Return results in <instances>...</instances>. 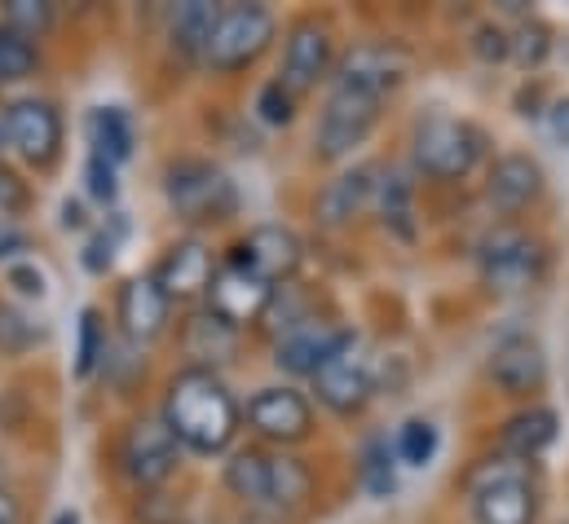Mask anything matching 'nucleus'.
<instances>
[{"mask_svg":"<svg viewBox=\"0 0 569 524\" xmlns=\"http://www.w3.org/2000/svg\"><path fill=\"white\" fill-rule=\"evenodd\" d=\"M168 432L177 436L181 450H194V454H226L243 427V410L234 393L226 389L221 375L212 371H177L163 389V414Z\"/></svg>","mask_w":569,"mask_h":524,"instance_id":"f257e3e1","label":"nucleus"},{"mask_svg":"<svg viewBox=\"0 0 569 524\" xmlns=\"http://www.w3.org/2000/svg\"><path fill=\"white\" fill-rule=\"evenodd\" d=\"M163 199L177 221L186 225H221L239 212V190L234 181L212 163V159H172L163 168Z\"/></svg>","mask_w":569,"mask_h":524,"instance_id":"f03ea898","label":"nucleus"},{"mask_svg":"<svg viewBox=\"0 0 569 524\" xmlns=\"http://www.w3.org/2000/svg\"><path fill=\"white\" fill-rule=\"evenodd\" d=\"M477 264H481V282L495 295H521L548 278V243L517 225H499L481 239Z\"/></svg>","mask_w":569,"mask_h":524,"instance_id":"7ed1b4c3","label":"nucleus"},{"mask_svg":"<svg viewBox=\"0 0 569 524\" xmlns=\"http://www.w3.org/2000/svg\"><path fill=\"white\" fill-rule=\"evenodd\" d=\"M486 132L468 120H455V115H425L416 132H411V159L425 177L437 181H459L468 177L481 154H486Z\"/></svg>","mask_w":569,"mask_h":524,"instance_id":"20e7f679","label":"nucleus"},{"mask_svg":"<svg viewBox=\"0 0 569 524\" xmlns=\"http://www.w3.org/2000/svg\"><path fill=\"white\" fill-rule=\"evenodd\" d=\"M279 36V18L266 4H226L203 49V67L217 75H234L252 67Z\"/></svg>","mask_w":569,"mask_h":524,"instance_id":"39448f33","label":"nucleus"},{"mask_svg":"<svg viewBox=\"0 0 569 524\" xmlns=\"http://www.w3.org/2000/svg\"><path fill=\"white\" fill-rule=\"evenodd\" d=\"M472 521L477 524H535L539 494L521 463L499 458L472 476Z\"/></svg>","mask_w":569,"mask_h":524,"instance_id":"423d86ee","label":"nucleus"},{"mask_svg":"<svg viewBox=\"0 0 569 524\" xmlns=\"http://www.w3.org/2000/svg\"><path fill=\"white\" fill-rule=\"evenodd\" d=\"M411 75V53L393 40H362L353 49H345V58L331 67V89H349V93H367V98H389L393 89H402Z\"/></svg>","mask_w":569,"mask_h":524,"instance_id":"0eeeda50","label":"nucleus"},{"mask_svg":"<svg viewBox=\"0 0 569 524\" xmlns=\"http://www.w3.org/2000/svg\"><path fill=\"white\" fill-rule=\"evenodd\" d=\"M380 98H367V93H349V89H331L322 115H318V129H313V154L322 163H340L349 159L371 132L380 124Z\"/></svg>","mask_w":569,"mask_h":524,"instance_id":"6e6552de","label":"nucleus"},{"mask_svg":"<svg viewBox=\"0 0 569 524\" xmlns=\"http://www.w3.org/2000/svg\"><path fill=\"white\" fill-rule=\"evenodd\" d=\"M120 467L138 490H159L177 476L181 467V445L168 432V423L159 414H142L129 423L124 441H120Z\"/></svg>","mask_w":569,"mask_h":524,"instance_id":"1a4fd4ad","label":"nucleus"},{"mask_svg":"<svg viewBox=\"0 0 569 524\" xmlns=\"http://www.w3.org/2000/svg\"><path fill=\"white\" fill-rule=\"evenodd\" d=\"M248 427L270 441V445H300L313 436V405L309 396L291 384H270V389H257L248 396V410H243Z\"/></svg>","mask_w":569,"mask_h":524,"instance_id":"9d476101","label":"nucleus"},{"mask_svg":"<svg viewBox=\"0 0 569 524\" xmlns=\"http://www.w3.org/2000/svg\"><path fill=\"white\" fill-rule=\"evenodd\" d=\"M313 393L340 419H353L367 410V401L376 396V371H371V357L358 349V340L313 371Z\"/></svg>","mask_w":569,"mask_h":524,"instance_id":"9b49d317","label":"nucleus"},{"mask_svg":"<svg viewBox=\"0 0 569 524\" xmlns=\"http://www.w3.org/2000/svg\"><path fill=\"white\" fill-rule=\"evenodd\" d=\"M336 67V40H331V27L318 22V18H300L291 31H287L283 44V84L291 98L300 93H313Z\"/></svg>","mask_w":569,"mask_h":524,"instance_id":"f8f14e48","label":"nucleus"},{"mask_svg":"<svg viewBox=\"0 0 569 524\" xmlns=\"http://www.w3.org/2000/svg\"><path fill=\"white\" fill-rule=\"evenodd\" d=\"M0 115H4V132H9V150L18 159H27L31 168H49L62 154V115L53 102L22 98V102H9Z\"/></svg>","mask_w":569,"mask_h":524,"instance_id":"ddd939ff","label":"nucleus"},{"mask_svg":"<svg viewBox=\"0 0 569 524\" xmlns=\"http://www.w3.org/2000/svg\"><path fill=\"white\" fill-rule=\"evenodd\" d=\"M270 295H274L270 282H261V278L248 273L243 264L226 261L217 269L212 286H208V313H217L221 322H230L234 331H243V326H252V322L266 318Z\"/></svg>","mask_w":569,"mask_h":524,"instance_id":"4468645a","label":"nucleus"},{"mask_svg":"<svg viewBox=\"0 0 569 524\" xmlns=\"http://www.w3.org/2000/svg\"><path fill=\"white\" fill-rule=\"evenodd\" d=\"M543 194V168L535 154L526 150H508L490 163L486 172V203L499 216H521L526 208H535Z\"/></svg>","mask_w":569,"mask_h":524,"instance_id":"2eb2a0df","label":"nucleus"},{"mask_svg":"<svg viewBox=\"0 0 569 524\" xmlns=\"http://www.w3.org/2000/svg\"><path fill=\"white\" fill-rule=\"evenodd\" d=\"M150 278L159 282V291L172 304H190V300L208 295V286L217 278V256H212V248L203 239H177Z\"/></svg>","mask_w":569,"mask_h":524,"instance_id":"dca6fc26","label":"nucleus"},{"mask_svg":"<svg viewBox=\"0 0 569 524\" xmlns=\"http://www.w3.org/2000/svg\"><path fill=\"white\" fill-rule=\"evenodd\" d=\"M230 261L243 264L248 273H257L261 282L279 286V282H291V273L300 269L305 248L287 225H257V230H248V239H239Z\"/></svg>","mask_w":569,"mask_h":524,"instance_id":"f3484780","label":"nucleus"},{"mask_svg":"<svg viewBox=\"0 0 569 524\" xmlns=\"http://www.w3.org/2000/svg\"><path fill=\"white\" fill-rule=\"evenodd\" d=\"M490 384L508 396H530L548 384V353L535 335H508L495 344L490 366H486Z\"/></svg>","mask_w":569,"mask_h":524,"instance_id":"a211bd4d","label":"nucleus"},{"mask_svg":"<svg viewBox=\"0 0 569 524\" xmlns=\"http://www.w3.org/2000/svg\"><path fill=\"white\" fill-rule=\"evenodd\" d=\"M116 318H120V331L133 340V344H150L168 331L172 322V300L159 291L154 278H129L116 295Z\"/></svg>","mask_w":569,"mask_h":524,"instance_id":"6ab92c4d","label":"nucleus"},{"mask_svg":"<svg viewBox=\"0 0 569 524\" xmlns=\"http://www.w3.org/2000/svg\"><path fill=\"white\" fill-rule=\"evenodd\" d=\"M239 340H243V331H234L230 322H221V318L208 313V309L190 313V318L181 322V331H177V344H181V353L190 357V366H194V371H212V375L239 357Z\"/></svg>","mask_w":569,"mask_h":524,"instance_id":"aec40b11","label":"nucleus"},{"mask_svg":"<svg viewBox=\"0 0 569 524\" xmlns=\"http://www.w3.org/2000/svg\"><path fill=\"white\" fill-rule=\"evenodd\" d=\"M371 194H376V168L362 163V168H349L340 177H331L318 199H313V221L322 230H345L353 225V216H362L371 208Z\"/></svg>","mask_w":569,"mask_h":524,"instance_id":"412c9836","label":"nucleus"},{"mask_svg":"<svg viewBox=\"0 0 569 524\" xmlns=\"http://www.w3.org/2000/svg\"><path fill=\"white\" fill-rule=\"evenodd\" d=\"M345 344H353V331H345V326H322V322L309 318L305 326L287 331L283 340H279L274 366L287 371V375H309V380H313V371H318L327 357H336Z\"/></svg>","mask_w":569,"mask_h":524,"instance_id":"4be33fe9","label":"nucleus"},{"mask_svg":"<svg viewBox=\"0 0 569 524\" xmlns=\"http://www.w3.org/2000/svg\"><path fill=\"white\" fill-rule=\"evenodd\" d=\"M561 432V419L552 405H526L517 410L503 427H499V458H512V463H535L543 450H552Z\"/></svg>","mask_w":569,"mask_h":524,"instance_id":"5701e85b","label":"nucleus"},{"mask_svg":"<svg viewBox=\"0 0 569 524\" xmlns=\"http://www.w3.org/2000/svg\"><path fill=\"white\" fill-rule=\"evenodd\" d=\"M371 208L380 212L389 234H398L402 243H416V181L402 168H376Z\"/></svg>","mask_w":569,"mask_h":524,"instance_id":"b1692460","label":"nucleus"},{"mask_svg":"<svg viewBox=\"0 0 569 524\" xmlns=\"http://www.w3.org/2000/svg\"><path fill=\"white\" fill-rule=\"evenodd\" d=\"M226 490L252 507V512H270V454L257 445H243L230 454L226 463Z\"/></svg>","mask_w":569,"mask_h":524,"instance_id":"393cba45","label":"nucleus"},{"mask_svg":"<svg viewBox=\"0 0 569 524\" xmlns=\"http://www.w3.org/2000/svg\"><path fill=\"white\" fill-rule=\"evenodd\" d=\"M217 13L221 4H208V0H186L168 13V44L172 53H181L186 62H203V49H208V36L217 27Z\"/></svg>","mask_w":569,"mask_h":524,"instance_id":"a878e982","label":"nucleus"},{"mask_svg":"<svg viewBox=\"0 0 569 524\" xmlns=\"http://www.w3.org/2000/svg\"><path fill=\"white\" fill-rule=\"evenodd\" d=\"M313 498V472H309V463L305 458H296V454H270V512H300L305 503Z\"/></svg>","mask_w":569,"mask_h":524,"instance_id":"bb28decb","label":"nucleus"},{"mask_svg":"<svg viewBox=\"0 0 569 524\" xmlns=\"http://www.w3.org/2000/svg\"><path fill=\"white\" fill-rule=\"evenodd\" d=\"M133 145H138V132H133L129 111H120V107H98V111L89 115V150H93V154H102V159H111V163L120 168V163L133 159Z\"/></svg>","mask_w":569,"mask_h":524,"instance_id":"cd10ccee","label":"nucleus"},{"mask_svg":"<svg viewBox=\"0 0 569 524\" xmlns=\"http://www.w3.org/2000/svg\"><path fill=\"white\" fill-rule=\"evenodd\" d=\"M508 58L521 67V71H539L548 58H552V27L543 18H521L512 31H508Z\"/></svg>","mask_w":569,"mask_h":524,"instance_id":"c85d7f7f","label":"nucleus"},{"mask_svg":"<svg viewBox=\"0 0 569 524\" xmlns=\"http://www.w3.org/2000/svg\"><path fill=\"white\" fill-rule=\"evenodd\" d=\"M107 322L98 309L80 313V335H76V380H89L102 362H107Z\"/></svg>","mask_w":569,"mask_h":524,"instance_id":"c756f323","label":"nucleus"},{"mask_svg":"<svg viewBox=\"0 0 569 524\" xmlns=\"http://www.w3.org/2000/svg\"><path fill=\"white\" fill-rule=\"evenodd\" d=\"M362 485L371 498H389L398 490V472H393V450L385 436H371L362 445Z\"/></svg>","mask_w":569,"mask_h":524,"instance_id":"7c9ffc66","label":"nucleus"},{"mask_svg":"<svg viewBox=\"0 0 569 524\" xmlns=\"http://www.w3.org/2000/svg\"><path fill=\"white\" fill-rule=\"evenodd\" d=\"M36 67H40V49L0 22V84H18L36 75Z\"/></svg>","mask_w":569,"mask_h":524,"instance_id":"2f4dec72","label":"nucleus"},{"mask_svg":"<svg viewBox=\"0 0 569 524\" xmlns=\"http://www.w3.org/2000/svg\"><path fill=\"white\" fill-rule=\"evenodd\" d=\"M0 22L9 27V31H18L22 40H40L49 27H53V4H44V0H9L4 9H0Z\"/></svg>","mask_w":569,"mask_h":524,"instance_id":"473e14b6","label":"nucleus"},{"mask_svg":"<svg viewBox=\"0 0 569 524\" xmlns=\"http://www.w3.org/2000/svg\"><path fill=\"white\" fill-rule=\"evenodd\" d=\"M398 458L407 467H428L437 458V427L428 419H407L398 432Z\"/></svg>","mask_w":569,"mask_h":524,"instance_id":"72a5a7b5","label":"nucleus"},{"mask_svg":"<svg viewBox=\"0 0 569 524\" xmlns=\"http://www.w3.org/2000/svg\"><path fill=\"white\" fill-rule=\"evenodd\" d=\"M31 344H40V326H36V322H31L22 309L0 304V353L22 357Z\"/></svg>","mask_w":569,"mask_h":524,"instance_id":"f704fd0d","label":"nucleus"},{"mask_svg":"<svg viewBox=\"0 0 569 524\" xmlns=\"http://www.w3.org/2000/svg\"><path fill=\"white\" fill-rule=\"evenodd\" d=\"M257 115L270 124V129H287L296 120V98L287 93L279 80H270L261 93H257Z\"/></svg>","mask_w":569,"mask_h":524,"instance_id":"c9c22d12","label":"nucleus"},{"mask_svg":"<svg viewBox=\"0 0 569 524\" xmlns=\"http://www.w3.org/2000/svg\"><path fill=\"white\" fill-rule=\"evenodd\" d=\"M84 181H89V194L98 203H116L120 199V168L111 159L93 154V150H89V163H84Z\"/></svg>","mask_w":569,"mask_h":524,"instance_id":"e433bc0d","label":"nucleus"},{"mask_svg":"<svg viewBox=\"0 0 569 524\" xmlns=\"http://www.w3.org/2000/svg\"><path fill=\"white\" fill-rule=\"evenodd\" d=\"M472 53H477L486 67L508 62V31H503L499 22H481V27L472 31Z\"/></svg>","mask_w":569,"mask_h":524,"instance_id":"4c0bfd02","label":"nucleus"},{"mask_svg":"<svg viewBox=\"0 0 569 524\" xmlns=\"http://www.w3.org/2000/svg\"><path fill=\"white\" fill-rule=\"evenodd\" d=\"M4 282L22 295V300H44L49 295V282H44V273L36 269L31 261H18V264H9L4 269Z\"/></svg>","mask_w":569,"mask_h":524,"instance_id":"58836bf2","label":"nucleus"},{"mask_svg":"<svg viewBox=\"0 0 569 524\" xmlns=\"http://www.w3.org/2000/svg\"><path fill=\"white\" fill-rule=\"evenodd\" d=\"M80 261H84V269H89V273H98V278H102V273L111 269V261H116V239H111V234H93Z\"/></svg>","mask_w":569,"mask_h":524,"instance_id":"ea45409f","label":"nucleus"},{"mask_svg":"<svg viewBox=\"0 0 569 524\" xmlns=\"http://www.w3.org/2000/svg\"><path fill=\"white\" fill-rule=\"evenodd\" d=\"M18 252H27V234L9 216H0V261H13Z\"/></svg>","mask_w":569,"mask_h":524,"instance_id":"a19ab883","label":"nucleus"},{"mask_svg":"<svg viewBox=\"0 0 569 524\" xmlns=\"http://www.w3.org/2000/svg\"><path fill=\"white\" fill-rule=\"evenodd\" d=\"M548 124H552V137H557L561 145H569V98L552 102V111H548Z\"/></svg>","mask_w":569,"mask_h":524,"instance_id":"79ce46f5","label":"nucleus"},{"mask_svg":"<svg viewBox=\"0 0 569 524\" xmlns=\"http://www.w3.org/2000/svg\"><path fill=\"white\" fill-rule=\"evenodd\" d=\"M0 524H22V503L4 485H0Z\"/></svg>","mask_w":569,"mask_h":524,"instance_id":"37998d69","label":"nucleus"},{"mask_svg":"<svg viewBox=\"0 0 569 524\" xmlns=\"http://www.w3.org/2000/svg\"><path fill=\"white\" fill-rule=\"evenodd\" d=\"M62 225H67V230H84V208L67 199V203H62Z\"/></svg>","mask_w":569,"mask_h":524,"instance_id":"c03bdc74","label":"nucleus"},{"mask_svg":"<svg viewBox=\"0 0 569 524\" xmlns=\"http://www.w3.org/2000/svg\"><path fill=\"white\" fill-rule=\"evenodd\" d=\"M53 524H80V516H76V512H62V516H58Z\"/></svg>","mask_w":569,"mask_h":524,"instance_id":"a18cd8bd","label":"nucleus"},{"mask_svg":"<svg viewBox=\"0 0 569 524\" xmlns=\"http://www.w3.org/2000/svg\"><path fill=\"white\" fill-rule=\"evenodd\" d=\"M248 524H261V521H248Z\"/></svg>","mask_w":569,"mask_h":524,"instance_id":"49530a36","label":"nucleus"}]
</instances>
